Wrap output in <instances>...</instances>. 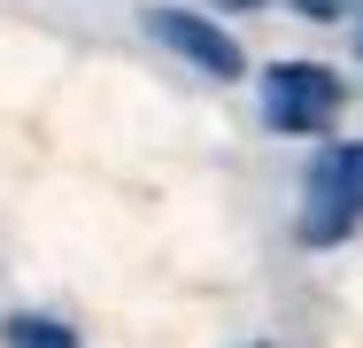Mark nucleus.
Segmentation results:
<instances>
[{
	"label": "nucleus",
	"mask_w": 363,
	"mask_h": 348,
	"mask_svg": "<svg viewBox=\"0 0 363 348\" xmlns=\"http://www.w3.org/2000/svg\"><path fill=\"white\" fill-rule=\"evenodd\" d=\"M286 8H294V16H309V23H340L356 0H286Z\"/></svg>",
	"instance_id": "39448f33"
},
{
	"label": "nucleus",
	"mask_w": 363,
	"mask_h": 348,
	"mask_svg": "<svg viewBox=\"0 0 363 348\" xmlns=\"http://www.w3.org/2000/svg\"><path fill=\"white\" fill-rule=\"evenodd\" d=\"M147 31L170 55H186L194 70H209V77H240V39H224L217 23L194 16V8H147Z\"/></svg>",
	"instance_id": "7ed1b4c3"
},
{
	"label": "nucleus",
	"mask_w": 363,
	"mask_h": 348,
	"mask_svg": "<svg viewBox=\"0 0 363 348\" xmlns=\"http://www.w3.org/2000/svg\"><path fill=\"white\" fill-rule=\"evenodd\" d=\"M340 77L325 62H279V70H263V124L271 132H286V139H317V132H333V116H340Z\"/></svg>",
	"instance_id": "f03ea898"
},
{
	"label": "nucleus",
	"mask_w": 363,
	"mask_h": 348,
	"mask_svg": "<svg viewBox=\"0 0 363 348\" xmlns=\"http://www.w3.org/2000/svg\"><path fill=\"white\" fill-rule=\"evenodd\" d=\"M8 348H77V333L70 325H55V317H8Z\"/></svg>",
	"instance_id": "20e7f679"
},
{
	"label": "nucleus",
	"mask_w": 363,
	"mask_h": 348,
	"mask_svg": "<svg viewBox=\"0 0 363 348\" xmlns=\"http://www.w3.org/2000/svg\"><path fill=\"white\" fill-rule=\"evenodd\" d=\"M356 47H363V39H356Z\"/></svg>",
	"instance_id": "0eeeda50"
},
{
	"label": "nucleus",
	"mask_w": 363,
	"mask_h": 348,
	"mask_svg": "<svg viewBox=\"0 0 363 348\" xmlns=\"http://www.w3.org/2000/svg\"><path fill=\"white\" fill-rule=\"evenodd\" d=\"M363 224V139H340L309 163L301 178V248H340Z\"/></svg>",
	"instance_id": "f257e3e1"
},
{
	"label": "nucleus",
	"mask_w": 363,
	"mask_h": 348,
	"mask_svg": "<svg viewBox=\"0 0 363 348\" xmlns=\"http://www.w3.org/2000/svg\"><path fill=\"white\" fill-rule=\"evenodd\" d=\"M224 8H263V0H224Z\"/></svg>",
	"instance_id": "423d86ee"
}]
</instances>
